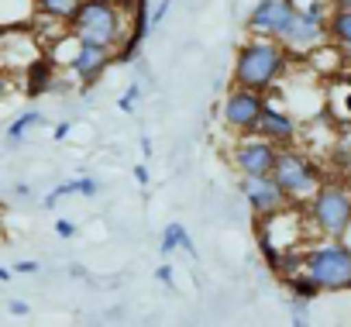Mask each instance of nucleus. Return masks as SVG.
<instances>
[{
	"label": "nucleus",
	"instance_id": "nucleus-1",
	"mask_svg": "<svg viewBox=\"0 0 351 327\" xmlns=\"http://www.w3.org/2000/svg\"><path fill=\"white\" fill-rule=\"evenodd\" d=\"M293 52L279 42V38H248L238 56H234V69H231V83L234 86H248L258 93H269L282 83V76L293 66Z\"/></svg>",
	"mask_w": 351,
	"mask_h": 327
},
{
	"label": "nucleus",
	"instance_id": "nucleus-2",
	"mask_svg": "<svg viewBox=\"0 0 351 327\" xmlns=\"http://www.w3.org/2000/svg\"><path fill=\"white\" fill-rule=\"evenodd\" d=\"M128 11L117 0H83L80 11L73 14L69 28L76 35V42L86 45H104V49H117L128 38Z\"/></svg>",
	"mask_w": 351,
	"mask_h": 327
},
{
	"label": "nucleus",
	"instance_id": "nucleus-3",
	"mask_svg": "<svg viewBox=\"0 0 351 327\" xmlns=\"http://www.w3.org/2000/svg\"><path fill=\"white\" fill-rule=\"evenodd\" d=\"M272 176L279 180V186L289 193L293 204H310V197L324 186V169L317 166V162L303 148H293V145H282L279 148Z\"/></svg>",
	"mask_w": 351,
	"mask_h": 327
},
{
	"label": "nucleus",
	"instance_id": "nucleus-4",
	"mask_svg": "<svg viewBox=\"0 0 351 327\" xmlns=\"http://www.w3.org/2000/svg\"><path fill=\"white\" fill-rule=\"evenodd\" d=\"M303 269L320 282L324 293L351 289V248L344 238H320L313 248H306Z\"/></svg>",
	"mask_w": 351,
	"mask_h": 327
},
{
	"label": "nucleus",
	"instance_id": "nucleus-5",
	"mask_svg": "<svg viewBox=\"0 0 351 327\" xmlns=\"http://www.w3.org/2000/svg\"><path fill=\"white\" fill-rule=\"evenodd\" d=\"M306 214H310V224L320 238H344L351 231V190L324 183L310 197Z\"/></svg>",
	"mask_w": 351,
	"mask_h": 327
},
{
	"label": "nucleus",
	"instance_id": "nucleus-6",
	"mask_svg": "<svg viewBox=\"0 0 351 327\" xmlns=\"http://www.w3.org/2000/svg\"><path fill=\"white\" fill-rule=\"evenodd\" d=\"M265 104H269L265 93L231 83V90H228V97H224V104H221V121H224V128L234 131L238 138H241V134H255Z\"/></svg>",
	"mask_w": 351,
	"mask_h": 327
},
{
	"label": "nucleus",
	"instance_id": "nucleus-7",
	"mask_svg": "<svg viewBox=\"0 0 351 327\" xmlns=\"http://www.w3.org/2000/svg\"><path fill=\"white\" fill-rule=\"evenodd\" d=\"M276 155H279V145L262 138L258 131L255 134H241L231 148V166L241 173V176H262V173H272L276 166Z\"/></svg>",
	"mask_w": 351,
	"mask_h": 327
},
{
	"label": "nucleus",
	"instance_id": "nucleus-8",
	"mask_svg": "<svg viewBox=\"0 0 351 327\" xmlns=\"http://www.w3.org/2000/svg\"><path fill=\"white\" fill-rule=\"evenodd\" d=\"M296 11H300L296 0H258L248 11V32L258 35V38H279L282 42Z\"/></svg>",
	"mask_w": 351,
	"mask_h": 327
},
{
	"label": "nucleus",
	"instance_id": "nucleus-9",
	"mask_svg": "<svg viewBox=\"0 0 351 327\" xmlns=\"http://www.w3.org/2000/svg\"><path fill=\"white\" fill-rule=\"evenodd\" d=\"M245 204L252 207V214H279L286 207H293L289 193L279 186V180L272 173H262V176H241L238 183Z\"/></svg>",
	"mask_w": 351,
	"mask_h": 327
},
{
	"label": "nucleus",
	"instance_id": "nucleus-10",
	"mask_svg": "<svg viewBox=\"0 0 351 327\" xmlns=\"http://www.w3.org/2000/svg\"><path fill=\"white\" fill-rule=\"evenodd\" d=\"M282 45L293 52V56H313L327 45V21L306 14V11H296L289 32L282 35Z\"/></svg>",
	"mask_w": 351,
	"mask_h": 327
},
{
	"label": "nucleus",
	"instance_id": "nucleus-11",
	"mask_svg": "<svg viewBox=\"0 0 351 327\" xmlns=\"http://www.w3.org/2000/svg\"><path fill=\"white\" fill-rule=\"evenodd\" d=\"M110 62H114V49L76 42V52H73V59H69V73H73L83 86H90V83H97V80L107 73Z\"/></svg>",
	"mask_w": 351,
	"mask_h": 327
},
{
	"label": "nucleus",
	"instance_id": "nucleus-12",
	"mask_svg": "<svg viewBox=\"0 0 351 327\" xmlns=\"http://www.w3.org/2000/svg\"><path fill=\"white\" fill-rule=\"evenodd\" d=\"M258 134L269 138V141H276V145L282 148V145H293V141H296L300 121H296L289 110H282V107H276V104H265L262 121H258Z\"/></svg>",
	"mask_w": 351,
	"mask_h": 327
},
{
	"label": "nucleus",
	"instance_id": "nucleus-13",
	"mask_svg": "<svg viewBox=\"0 0 351 327\" xmlns=\"http://www.w3.org/2000/svg\"><path fill=\"white\" fill-rule=\"evenodd\" d=\"M52 76H56V66L49 59H35L25 66V93L28 97H42L49 86H52Z\"/></svg>",
	"mask_w": 351,
	"mask_h": 327
},
{
	"label": "nucleus",
	"instance_id": "nucleus-14",
	"mask_svg": "<svg viewBox=\"0 0 351 327\" xmlns=\"http://www.w3.org/2000/svg\"><path fill=\"white\" fill-rule=\"evenodd\" d=\"M327 42L351 56V11H330V21H327Z\"/></svg>",
	"mask_w": 351,
	"mask_h": 327
},
{
	"label": "nucleus",
	"instance_id": "nucleus-15",
	"mask_svg": "<svg viewBox=\"0 0 351 327\" xmlns=\"http://www.w3.org/2000/svg\"><path fill=\"white\" fill-rule=\"evenodd\" d=\"M186 252L190 258H197V245H193V238H190V231L180 224V221H172L165 231H162V255H172V252Z\"/></svg>",
	"mask_w": 351,
	"mask_h": 327
},
{
	"label": "nucleus",
	"instance_id": "nucleus-16",
	"mask_svg": "<svg viewBox=\"0 0 351 327\" xmlns=\"http://www.w3.org/2000/svg\"><path fill=\"white\" fill-rule=\"evenodd\" d=\"M83 0H35V8L42 18H52V21H73V14L80 11Z\"/></svg>",
	"mask_w": 351,
	"mask_h": 327
},
{
	"label": "nucleus",
	"instance_id": "nucleus-17",
	"mask_svg": "<svg viewBox=\"0 0 351 327\" xmlns=\"http://www.w3.org/2000/svg\"><path fill=\"white\" fill-rule=\"evenodd\" d=\"M42 121H45V117H42L38 110H28V114H21V117H18V121H14V124L8 128V138H11V141H18V138H25V131L38 128Z\"/></svg>",
	"mask_w": 351,
	"mask_h": 327
},
{
	"label": "nucleus",
	"instance_id": "nucleus-18",
	"mask_svg": "<svg viewBox=\"0 0 351 327\" xmlns=\"http://www.w3.org/2000/svg\"><path fill=\"white\" fill-rule=\"evenodd\" d=\"M289 306H293V324H306L310 320V300L289 293Z\"/></svg>",
	"mask_w": 351,
	"mask_h": 327
},
{
	"label": "nucleus",
	"instance_id": "nucleus-19",
	"mask_svg": "<svg viewBox=\"0 0 351 327\" xmlns=\"http://www.w3.org/2000/svg\"><path fill=\"white\" fill-rule=\"evenodd\" d=\"M138 97H141V86H138V83H131V86H128V90L121 93L117 107H121L124 114H131V110H134V104H138Z\"/></svg>",
	"mask_w": 351,
	"mask_h": 327
},
{
	"label": "nucleus",
	"instance_id": "nucleus-20",
	"mask_svg": "<svg viewBox=\"0 0 351 327\" xmlns=\"http://www.w3.org/2000/svg\"><path fill=\"white\" fill-rule=\"evenodd\" d=\"M97 193H100V183L90 176H80V197H97Z\"/></svg>",
	"mask_w": 351,
	"mask_h": 327
},
{
	"label": "nucleus",
	"instance_id": "nucleus-21",
	"mask_svg": "<svg viewBox=\"0 0 351 327\" xmlns=\"http://www.w3.org/2000/svg\"><path fill=\"white\" fill-rule=\"evenodd\" d=\"M155 279H158L162 286H169V289L176 286V276H172V269H169V265H158V269H155Z\"/></svg>",
	"mask_w": 351,
	"mask_h": 327
},
{
	"label": "nucleus",
	"instance_id": "nucleus-22",
	"mask_svg": "<svg viewBox=\"0 0 351 327\" xmlns=\"http://www.w3.org/2000/svg\"><path fill=\"white\" fill-rule=\"evenodd\" d=\"M56 234H59V238H66V241H69V238H73V234H76V224H73V221H56Z\"/></svg>",
	"mask_w": 351,
	"mask_h": 327
},
{
	"label": "nucleus",
	"instance_id": "nucleus-23",
	"mask_svg": "<svg viewBox=\"0 0 351 327\" xmlns=\"http://www.w3.org/2000/svg\"><path fill=\"white\" fill-rule=\"evenodd\" d=\"M172 4H176V0H162V4H158V8H155V11H152V21H155V25H158V21H162V18H165V14H169V8H172Z\"/></svg>",
	"mask_w": 351,
	"mask_h": 327
},
{
	"label": "nucleus",
	"instance_id": "nucleus-24",
	"mask_svg": "<svg viewBox=\"0 0 351 327\" xmlns=\"http://www.w3.org/2000/svg\"><path fill=\"white\" fill-rule=\"evenodd\" d=\"M134 180H138L141 186H148V180H152V176H148V166H134Z\"/></svg>",
	"mask_w": 351,
	"mask_h": 327
},
{
	"label": "nucleus",
	"instance_id": "nucleus-25",
	"mask_svg": "<svg viewBox=\"0 0 351 327\" xmlns=\"http://www.w3.org/2000/svg\"><path fill=\"white\" fill-rule=\"evenodd\" d=\"M69 131H73V124H69V121H62V124L56 128V141H62V138H69Z\"/></svg>",
	"mask_w": 351,
	"mask_h": 327
},
{
	"label": "nucleus",
	"instance_id": "nucleus-26",
	"mask_svg": "<svg viewBox=\"0 0 351 327\" xmlns=\"http://www.w3.org/2000/svg\"><path fill=\"white\" fill-rule=\"evenodd\" d=\"M14 272H25V276H28V272H38V262H18Z\"/></svg>",
	"mask_w": 351,
	"mask_h": 327
},
{
	"label": "nucleus",
	"instance_id": "nucleus-27",
	"mask_svg": "<svg viewBox=\"0 0 351 327\" xmlns=\"http://www.w3.org/2000/svg\"><path fill=\"white\" fill-rule=\"evenodd\" d=\"M11 313H14V317H25V313H28V303L14 300V303H11Z\"/></svg>",
	"mask_w": 351,
	"mask_h": 327
},
{
	"label": "nucleus",
	"instance_id": "nucleus-28",
	"mask_svg": "<svg viewBox=\"0 0 351 327\" xmlns=\"http://www.w3.org/2000/svg\"><path fill=\"white\" fill-rule=\"evenodd\" d=\"M334 11H351V0H330Z\"/></svg>",
	"mask_w": 351,
	"mask_h": 327
},
{
	"label": "nucleus",
	"instance_id": "nucleus-29",
	"mask_svg": "<svg viewBox=\"0 0 351 327\" xmlns=\"http://www.w3.org/2000/svg\"><path fill=\"white\" fill-rule=\"evenodd\" d=\"M141 152H145V158L155 152V148H152V138H141Z\"/></svg>",
	"mask_w": 351,
	"mask_h": 327
},
{
	"label": "nucleus",
	"instance_id": "nucleus-30",
	"mask_svg": "<svg viewBox=\"0 0 351 327\" xmlns=\"http://www.w3.org/2000/svg\"><path fill=\"white\" fill-rule=\"evenodd\" d=\"M348 110H351V97H348Z\"/></svg>",
	"mask_w": 351,
	"mask_h": 327
}]
</instances>
